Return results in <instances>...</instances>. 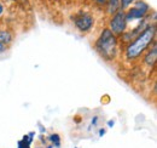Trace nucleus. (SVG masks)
<instances>
[{
    "mask_svg": "<svg viewBox=\"0 0 157 148\" xmlns=\"http://www.w3.org/2000/svg\"><path fill=\"white\" fill-rule=\"evenodd\" d=\"M73 21H74L75 27L82 33H88L94 26V17L86 11L76 12L73 16Z\"/></svg>",
    "mask_w": 157,
    "mask_h": 148,
    "instance_id": "7ed1b4c3",
    "label": "nucleus"
},
{
    "mask_svg": "<svg viewBox=\"0 0 157 148\" xmlns=\"http://www.w3.org/2000/svg\"><path fill=\"white\" fill-rule=\"evenodd\" d=\"M156 61H157V46H156V43H154L152 49H151V50L145 55V57H144V63H145L147 67L152 68V67L156 64Z\"/></svg>",
    "mask_w": 157,
    "mask_h": 148,
    "instance_id": "423d86ee",
    "label": "nucleus"
},
{
    "mask_svg": "<svg viewBox=\"0 0 157 148\" xmlns=\"http://www.w3.org/2000/svg\"><path fill=\"white\" fill-rule=\"evenodd\" d=\"M137 0H120V10L126 11L128 7L132 6V4H134Z\"/></svg>",
    "mask_w": 157,
    "mask_h": 148,
    "instance_id": "1a4fd4ad",
    "label": "nucleus"
},
{
    "mask_svg": "<svg viewBox=\"0 0 157 148\" xmlns=\"http://www.w3.org/2000/svg\"><path fill=\"white\" fill-rule=\"evenodd\" d=\"M150 10V6L144 1V0H137L133 6L128 7V11L126 12V19H127V23L131 22V21H134V19H141L144 18L147 12Z\"/></svg>",
    "mask_w": 157,
    "mask_h": 148,
    "instance_id": "20e7f679",
    "label": "nucleus"
},
{
    "mask_svg": "<svg viewBox=\"0 0 157 148\" xmlns=\"http://www.w3.org/2000/svg\"><path fill=\"white\" fill-rule=\"evenodd\" d=\"M127 27V19H126V11L118 10L109 21V29L115 35H122Z\"/></svg>",
    "mask_w": 157,
    "mask_h": 148,
    "instance_id": "39448f33",
    "label": "nucleus"
},
{
    "mask_svg": "<svg viewBox=\"0 0 157 148\" xmlns=\"http://www.w3.org/2000/svg\"><path fill=\"white\" fill-rule=\"evenodd\" d=\"M6 49H7L6 46H4L2 44H0V54H4V52L6 51Z\"/></svg>",
    "mask_w": 157,
    "mask_h": 148,
    "instance_id": "9d476101",
    "label": "nucleus"
},
{
    "mask_svg": "<svg viewBox=\"0 0 157 148\" xmlns=\"http://www.w3.org/2000/svg\"><path fill=\"white\" fill-rule=\"evenodd\" d=\"M4 10H5V9H4V5H2L1 2H0V16H1L2 14H4Z\"/></svg>",
    "mask_w": 157,
    "mask_h": 148,
    "instance_id": "9b49d317",
    "label": "nucleus"
},
{
    "mask_svg": "<svg viewBox=\"0 0 157 148\" xmlns=\"http://www.w3.org/2000/svg\"><path fill=\"white\" fill-rule=\"evenodd\" d=\"M155 35H156V26L155 24H147L141 33H139L137 37L126 47L124 55L128 61H133L143 55L145 50L155 43Z\"/></svg>",
    "mask_w": 157,
    "mask_h": 148,
    "instance_id": "f257e3e1",
    "label": "nucleus"
},
{
    "mask_svg": "<svg viewBox=\"0 0 157 148\" xmlns=\"http://www.w3.org/2000/svg\"><path fill=\"white\" fill-rule=\"evenodd\" d=\"M96 50L104 60L113 61L117 54V38L109 28L101 31L96 41Z\"/></svg>",
    "mask_w": 157,
    "mask_h": 148,
    "instance_id": "f03ea898",
    "label": "nucleus"
},
{
    "mask_svg": "<svg viewBox=\"0 0 157 148\" xmlns=\"http://www.w3.org/2000/svg\"><path fill=\"white\" fill-rule=\"evenodd\" d=\"M106 6H108V12L110 15H114L116 11L120 10V0H108Z\"/></svg>",
    "mask_w": 157,
    "mask_h": 148,
    "instance_id": "6e6552de",
    "label": "nucleus"
},
{
    "mask_svg": "<svg viewBox=\"0 0 157 148\" xmlns=\"http://www.w3.org/2000/svg\"><path fill=\"white\" fill-rule=\"evenodd\" d=\"M12 41H13V34L10 31L0 29V44L7 47L9 45L12 44Z\"/></svg>",
    "mask_w": 157,
    "mask_h": 148,
    "instance_id": "0eeeda50",
    "label": "nucleus"
}]
</instances>
